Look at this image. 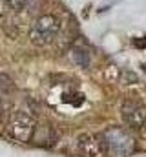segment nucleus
I'll use <instances>...</instances> for the list:
<instances>
[{
  "mask_svg": "<svg viewBox=\"0 0 146 157\" xmlns=\"http://www.w3.org/2000/svg\"><path fill=\"white\" fill-rule=\"evenodd\" d=\"M11 95H13V80L9 78V75L0 73V121L4 117L6 110L9 108Z\"/></svg>",
  "mask_w": 146,
  "mask_h": 157,
  "instance_id": "nucleus-7",
  "label": "nucleus"
},
{
  "mask_svg": "<svg viewBox=\"0 0 146 157\" xmlns=\"http://www.w3.org/2000/svg\"><path fill=\"white\" fill-rule=\"evenodd\" d=\"M35 128H36V121L28 110H17V112L11 113L9 133L13 135V139H17L20 143H31Z\"/></svg>",
  "mask_w": 146,
  "mask_h": 157,
  "instance_id": "nucleus-3",
  "label": "nucleus"
},
{
  "mask_svg": "<svg viewBox=\"0 0 146 157\" xmlns=\"http://www.w3.org/2000/svg\"><path fill=\"white\" fill-rule=\"evenodd\" d=\"M121 113L124 122L132 128H143L146 124V108L137 101H124L121 106Z\"/></svg>",
  "mask_w": 146,
  "mask_h": 157,
  "instance_id": "nucleus-4",
  "label": "nucleus"
},
{
  "mask_svg": "<svg viewBox=\"0 0 146 157\" xmlns=\"http://www.w3.org/2000/svg\"><path fill=\"white\" fill-rule=\"evenodd\" d=\"M55 139H57V135H55L51 124L42 122V124H36L33 137H31V143H35L38 146H51L55 143Z\"/></svg>",
  "mask_w": 146,
  "mask_h": 157,
  "instance_id": "nucleus-6",
  "label": "nucleus"
},
{
  "mask_svg": "<svg viewBox=\"0 0 146 157\" xmlns=\"http://www.w3.org/2000/svg\"><path fill=\"white\" fill-rule=\"evenodd\" d=\"M4 4L7 6V9L11 11H22L28 4V0H4Z\"/></svg>",
  "mask_w": 146,
  "mask_h": 157,
  "instance_id": "nucleus-9",
  "label": "nucleus"
},
{
  "mask_svg": "<svg viewBox=\"0 0 146 157\" xmlns=\"http://www.w3.org/2000/svg\"><path fill=\"white\" fill-rule=\"evenodd\" d=\"M60 31V18L55 15H42L35 20L29 31V40L35 46H46Z\"/></svg>",
  "mask_w": 146,
  "mask_h": 157,
  "instance_id": "nucleus-2",
  "label": "nucleus"
},
{
  "mask_svg": "<svg viewBox=\"0 0 146 157\" xmlns=\"http://www.w3.org/2000/svg\"><path fill=\"white\" fill-rule=\"evenodd\" d=\"M79 152L82 157H106L101 143L97 137H90V135H82L79 139Z\"/></svg>",
  "mask_w": 146,
  "mask_h": 157,
  "instance_id": "nucleus-5",
  "label": "nucleus"
},
{
  "mask_svg": "<svg viewBox=\"0 0 146 157\" xmlns=\"http://www.w3.org/2000/svg\"><path fill=\"white\" fill-rule=\"evenodd\" d=\"M133 46H139V48H144V46H146V40H144V42H141V40H133Z\"/></svg>",
  "mask_w": 146,
  "mask_h": 157,
  "instance_id": "nucleus-10",
  "label": "nucleus"
},
{
  "mask_svg": "<svg viewBox=\"0 0 146 157\" xmlns=\"http://www.w3.org/2000/svg\"><path fill=\"white\" fill-rule=\"evenodd\" d=\"M97 139L106 157H130L135 150L133 135L122 126H111L99 133Z\"/></svg>",
  "mask_w": 146,
  "mask_h": 157,
  "instance_id": "nucleus-1",
  "label": "nucleus"
},
{
  "mask_svg": "<svg viewBox=\"0 0 146 157\" xmlns=\"http://www.w3.org/2000/svg\"><path fill=\"white\" fill-rule=\"evenodd\" d=\"M71 59L73 62L84 70H88L91 66V51L86 48V46H80V44H75L71 48Z\"/></svg>",
  "mask_w": 146,
  "mask_h": 157,
  "instance_id": "nucleus-8",
  "label": "nucleus"
}]
</instances>
